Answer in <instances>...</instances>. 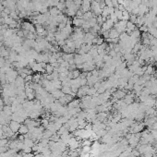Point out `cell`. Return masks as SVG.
<instances>
[{
	"label": "cell",
	"instance_id": "obj_1",
	"mask_svg": "<svg viewBox=\"0 0 157 157\" xmlns=\"http://www.w3.org/2000/svg\"><path fill=\"white\" fill-rule=\"evenodd\" d=\"M18 71L13 68H11L9 71H8L6 73V79H7V82L8 83H13L15 82L16 79L18 78Z\"/></svg>",
	"mask_w": 157,
	"mask_h": 157
},
{
	"label": "cell",
	"instance_id": "obj_2",
	"mask_svg": "<svg viewBox=\"0 0 157 157\" xmlns=\"http://www.w3.org/2000/svg\"><path fill=\"white\" fill-rule=\"evenodd\" d=\"M67 145L70 146V150H78L79 149V147L80 146V142L78 141L77 137H71Z\"/></svg>",
	"mask_w": 157,
	"mask_h": 157
},
{
	"label": "cell",
	"instance_id": "obj_3",
	"mask_svg": "<svg viewBox=\"0 0 157 157\" xmlns=\"http://www.w3.org/2000/svg\"><path fill=\"white\" fill-rule=\"evenodd\" d=\"M126 94H127V91L126 90H124V89H123V90L118 89V90H116L114 93H112V96L116 98V99H117V100H122L123 98L125 97V95H126Z\"/></svg>",
	"mask_w": 157,
	"mask_h": 157
},
{
	"label": "cell",
	"instance_id": "obj_4",
	"mask_svg": "<svg viewBox=\"0 0 157 157\" xmlns=\"http://www.w3.org/2000/svg\"><path fill=\"white\" fill-rule=\"evenodd\" d=\"M89 86L88 85H85V86H81V87L79 89V91H78V92H77V96L79 98H83L84 96H86L87 95V92H88V90H89Z\"/></svg>",
	"mask_w": 157,
	"mask_h": 157
},
{
	"label": "cell",
	"instance_id": "obj_5",
	"mask_svg": "<svg viewBox=\"0 0 157 157\" xmlns=\"http://www.w3.org/2000/svg\"><path fill=\"white\" fill-rule=\"evenodd\" d=\"M8 127L10 128V129L13 131L14 133H17L20 129V127H21V123L17 122V121L11 120L10 122L8 123Z\"/></svg>",
	"mask_w": 157,
	"mask_h": 157
},
{
	"label": "cell",
	"instance_id": "obj_6",
	"mask_svg": "<svg viewBox=\"0 0 157 157\" xmlns=\"http://www.w3.org/2000/svg\"><path fill=\"white\" fill-rule=\"evenodd\" d=\"M123 101H124V103L127 104V105H129V104L134 103V94L127 93L126 95H125V97L123 98Z\"/></svg>",
	"mask_w": 157,
	"mask_h": 157
},
{
	"label": "cell",
	"instance_id": "obj_7",
	"mask_svg": "<svg viewBox=\"0 0 157 157\" xmlns=\"http://www.w3.org/2000/svg\"><path fill=\"white\" fill-rule=\"evenodd\" d=\"M84 22H85V21L83 18H78V17H74V18L72 20V24L75 27H82Z\"/></svg>",
	"mask_w": 157,
	"mask_h": 157
},
{
	"label": "cell",
	"instance_id": "obj_8",
	"mask_svg": "<svg viewBox=\"0 0 157 157\" xmlns=\"http://www.w3.org/2000/svg\"><path fill=\"white\" fill-rule=\"evenodd\" d=\"M80 104V101L78 99H73L70 103L67 104V107L68 108H79Z\"/></svg>",
	"mask_w": 157,
	"mask_h": 157
},
{
	"label": "cell",
	"instance_id": "obj_9",
	"mask_svg": "<svg viewBox=\"0 0 157 157\" xmlns=\"http://www.w3.org/2000/svg\"><path fill=\"white\" fill-rule=\"evenodd\" d=\"M107 112H98V114H96V119L100 122H104L107 118Z\"/></svg>",
	"mask_w": 157,
	"mask_h": 157
},
{
	"label": "cell",
	"instance_id": "obj_10",
	"mask_svg": "<svg viewBox=\"0 0 157 157\" xmlns=\"http://www.w3.org/2000/svg\"><path fill=\"white\" fill-rule=\"evenodd\" d=\"M51 95L53 96L54 98H55V100H58L60 97H62V96H64L65 94L62 92L61 90H58V89H55V90H54L53 92H51Z\"/></svg>",
	"mask_w": 157,
	"mask_h": 157
},
{
	"label": "cell",
	"instance_id": "obj_11",
	"mask_svg": "<svg viewBox=\"0 0 157 157\" xmlns=\"http://www.w3.org/2000/svg\"><path fill=\"white\" fill-rule=\"evenodd\" d=\"M49 13H50V15H51L52 17H56L57 15H60L62 14V12L60 10H58L57 9L56 7H51V8H49Z\"/></svg>",
	"mask_w": 157,
	"mask_h": 157
},
{
	"label": "cell",
	"instance_id": "obj_12",
	"mask_svg": "<svg viewBox=\"0 0 157 157\" xmlns=\"http://www.w3.org/2000/svg\"><path fill=\"white\" fill-rule=\"evenodd\" d=\"M74 62H75L76 65H80V64H83V58H82V55L80 54H75L74 55Z\"/></svg>",
	"mask_w": 157,
	"mask_h": 157
},
{
	"label": "cell",
	"instance_id": "obj_13",
	"mask_svg": "<svg viewBox=\"0 0 157 157\" xmlns=\"http://www.w3.org/2000/svg\"><path fill=\"white\" fill-rule=\"evenodd\" d=\"M18 132L20 133V135H26L27 133L29 132L28 126H27V125H25V124L21 125V127H20V129H18Z\"/></svg>",
	"mask_w": 157,
	"mask_h": 157
},
{
	"label": "cell",
	"instance_id": "obj_14",
	"mask_svg": "<svg viewBox=\"0 0 157 157\" xmlns=\"http://www.w3.org/2000/svg\"><path fill=\"white\" fill-rule=\"evenodd\" d=\"M120 33L116 31V29L112 28L109 30V38H119Z\"/></svg>",
	"mask_w": 157,
	"mask_h": 157
},
{
	"label": "cell",
	"instance_id": "obj_15",
	"mask_svg": "<svg viewBox=\"0 0 157 157\" xmlns=\"http://www.w3.org/2000/svg\"><path fill=\"white\" fill-rule=\"evenodd\" d=\"M80 9H81L83 13L88 12V11H91V3L82 2L81 6H80Z\"/></svg>",
	"mask_w": 157,
	"mask_h": 157
},
{
	"label": "cell",
	"instance_id": "obj_16",
	"mask_svg": "<svg viewBox=\"0 0 157 157\" xmlns=\"http://www.w3.org/2000/svg\"><path fill=\"white\" fill-rule=\"evenodd\" d=\"M23 143H24L25 146H27V147H32V148H33V146L35 144V143H34V141H33V139H31V138H25L24 141H23Z\"/></svg>",
	"mask_w": 157,
	"mask_h": 157
},
{
	"label": "cell",
	"instance_id": "obj_17",
	"mask_svg": "<svg viewBox=\"0 0 157 157\" xmlns=\"http://www.w3.org/2000/svg\"><path fill=\"white\" fill-rule=\"evenodd\" d=\"M154 73V67L152 64H149V65H147V68H146V71H145L144 74H147V75H153Z\"/></svg>",
	"mask_w": 157,
	"mask_h": 157
},
{
	"label": "cell",
	"instance_id": "obj_18",
	"mask_svg": "<svg viewBox=\"0 0 157 157\" xmlns=\"http://www.w3.org/2000/svg\"><path fill=\"white\" fill-rule=\"evenodd\" d=\"M35 31H36V33H38V35H40V36H41L42 33H43L45 30V28H43L42 24H36V25H35Z\"/></svg>",
	"mask_w": 157,
	"mask_h": 157
},
{
	"label": "cell",
	"instance_id": "obj_19",
	"mask_svg": "<svg viewBox=\"0 0 157 157\" xmlns=\"http://www.w3.org/2000/svg\"><path fill=\"white\" fill-rule=\"evenodd\" d=\"M41 79H42V75L40 73H38V72H37L36 74H34V75H33V82H34V83L40 84Z\"/></svg>",
	"mask_w": 157,
	"mask_h": 157
},
{
	"label": "cell",
	"instance_id": "obj_20",
	"mask_svg": "<svg viewBox=\"0 0 157 157\" xmlns=\"http://www.w3.org/2000/svg\"><path fill=\"white\" fill-rule=\"evenodd\" d=\"M33 23L29 22V21H24V22L21 23V27H22L23 30H26V31H30L31 27L33 26Z\"/></svg>",
	"mask_w": 157,
	"mask_h": 157
},
{
	"label": "cell",
	"instance_id": "obj_21",
	"mask_svg": "<svg viewBox=\"0 0 157 157\" xmlns=\"http://www.w3.org/2000/svg\"><path fill=\"white\" fill-rule=\"evenodd\" d=\"M3 111H4V113L7 116H11L13 114L12 110H11V105H5L4 108H3Z\"/></svg>",
	"mask_w": 157,
	"mask_h": 157
},
{
	"label": "cell",
	"instance_id": "obj_22",
	"mask_svg": "<svg viewBox=\"0 0 157 157\" xmlns=\"http://www.w3.org/2000/svg\"><path fill=\"white\" fill-rule=\"evenodd\" d=\"M122 13H123V17H122V20H121V21H129V18H130V14H129V11H127L126 9H125L124 11H122Z\"/></svg>",
	"mask_w": 157,
	"mask_h": 157
},
{
	"label": "cell",
	"instance_id": "obj_23",
	"mask_svg": "<svg viewBox=\"0 0 157 157\" xmlns=\"http://www.w3.org/2000/svg\"><path fill=\"white\" fill-rule=\"evenodd\" d=\"M127 29H129V30H130L131 32H133V31H135L136 29H138L137 28V26H136V24H134V23H132L131 21H128L127 22V27H126Z\"/></svg>",
	"mask_w": 157,
	"mask_h": 157
},
{
	"label": "cell",
	"instance_id": "obj_24",
	"mask_svg": "<svg viewBox=\"0 0 157 157\" xmlns=\"http://www.w3.org/2000/svg\"><path fill=\"white\" fill-rule=\"evenodd\" d=\"M52 135H53V133H52L51 131L48 130V129H45V130L43 132V139H49L50 140V138L52 137Z\"/></svg>",
	"mask_w": 157,
	"mask_h": 157
},
{
	"label": "cell",
	"instance_id": "obj_25",
	"mask_svg": "<svg viewBox=\"0 0 157 157\" xmlns=\"http://www.w3.org/2000/svg\"><path fill=\"white\" fill-rule=\"evenodd\" d=\"M55 70V68H54V67L51 65V64H47L46 67H45V73L47 74H51L53 73V71Z\"/></svg>",
	"mask_w": 157,
	"mask_h": 157
},
{
	"label": "cell",
	"instance_id": "obj_26",
	"mask_svg": "<svg viewBox=\"0 0 157 157\" xmlns=\"http://www.w3.org/2000/svg\"><path fill=\"white\" fill-rule=\"evenodd\" d=\"M96 93H97V91H96V89H94L93 87H90L87 92V95L89 96H94Z\"/></svg>",
	"mask_w": 157,
	"mask_h": 157
},
{
	"label": "cell",
	"instance_id": "obj_27",
	"mask_svg": "<svg viewBox=\"0 0 157 157\" xmlns=\"http://www.w3.org/2000/svg\"><path fill=\"white\" fill-rule=\"evenodd\" d=\"M68 156L70 157H78L80 156V153L78 150H70V152L68 153Z\"/></svg>",
	"mask_w": 157,
	"mask_h": 157
},
{
	"label": "cell",
	"instance_id": "obj_28",
	"mask_svg": "<svg viewBox=\"0 0 157 157\" xmlns=\"http://www.w3.org/2000/svg\"><path fill=\"white\" fill-rule=\"evenodd\" d=\"M115 14H116V18H117V20H118V21H121V20H122V17H123L122 11L118 10L117 8H115Z\"/></svg>",
	"mask_w": 157,
	"mask_h": 157
},
{
	"label": "cell",
	"instance_id": "obj_29",
	"mask_svg": "<svg viewBox=\"0 0 157 157\" xmlns=\"http://www.w3.org/2000/svg\"><path fill=\"white\" fill-rule=\"evenodd\" d=\"M57 8V9L58 10H60L62 12V11H64V9L66 8V4H65V2H58L57 3V5L55 6Z\"/></svg>",
	"mask_w": 157,
	"mask_h": 157
},
{
	"label": "cell",
	"instance_id": "obj_30",
	"mask_svg": "<svg viewBox=\"0 0 157 157\" xmlns=\"http://www.w3.org/2000/svg\"><path fill=\"white\" fill-rule=\"evenodd\" d=\"M50 141H55V142H57V141H60V135H58V134H53L52 135V137L50 138Z\"/></svg>",
	"mask_w": 157,
	"mask_h": 157
},
{
	"label": "cell",
	"instance_id": "obj_31",
	"mask_svg": "<svg viewBox=\"0 0 157 157\" xmlns=\"http://www.w3.org/2000/svg\"><path fill=\"white\" fill-rule=\"evenodd\" d=\"M49 123H50V121H49L48 118H43L41 120V125L45 128V129H46L47 127H48Z\"/></svg>",
	"mask_w": 157,
	"mask_h": 157
},
{
	"label": "cell",
	"instance_id": "obj_32",
	"mask_svg": "<svg viewBox=\"0 0 157 157\" xmlns=\"http://www.w3.org/2000/svg\"><path fill=\"white\" fill-rule=\"evenodd\" d=\"M102 17L103 18H108L109 17V13H108V7H105V8L103 9V12H102Z\"/></svg>",
	"mask_w": 157,
	"mask_h": 157
},
{
	"label": "cell",
	"instance_id": "obj_33",
	"mask_svg": "<svg viewBox=\"0 0 157 157\" xmlns=\"http://www.w3.org/2000/svg\"><path fill=\"white\" fill-rule=\"evenodd\" d=\"M92 144V141H91L90 139H85L82 141L81 142V145L82 146H91V145Z\"/></svg>",
	"mask_w": 157,
	"mask_h": 157
},
{
	"label": "cell",
	"instance_id": "obj_34",
	"mask_svg": "<svg viewBox=\"0 0 157 157\" xmlns=\"http://www.w3.org/2000/svg\"><path fill=\"white\" fill-rule=\"evenodd\" d=\"M8 144V141L7 138H4V139H0V148L3 146H6V145Z\"/></svg>",
	"mask_w": 157,
	"mask_h": 157
},
{
	"label": "cell",
	"instance_id": "obj_35",
	"mask_svg": "<svg viewBox=\"0 0 157 157\" xmlns=\"http://www.w3.org/2000/svg\"><path fill=\"white\" fill-rule=\"evenodd\" d=\"M137 18H138V16H137V15L130 14V18H129V21H131V22H132V23H134V24H136V22H137Z\"/></svg>",
	"mask_w": 157,
	"mask_h": 157
},
{
	"label": "cell",
	"instance_id": "obj_36",
	"mask_svg": "<svg viewBox=\"0 0 157 157\" xmlns=\"http://www.w3.org/2000/svg\"><path fill=\"white\" fill-rule=\"evenodd\" d=\"M109 18H110V20H112V21H114V23H116V22H117V21H118V20H117V18H116V14H115V13L109 15Z\"/></svg>",
	"mask_w": 157,
	"mask_h": 157
},
{
	"label": "cell",
	"instance_id": "obj_37",
	"mask_svg": "<svg viewBox=\"0 0 157 157\" xmlns=\"http://www.w3.org/2000/svg\"><path fill=\"white\" fill-rule=\"evenodd\" d=\"M139 30L141 31V33H148V27L146 25H142L141 27H140Z\"/></svg>",
	"mask_w": 157,
	"mask_h": 157
},
{
	"label": "cell",
	"instance_id": "obj_38",
	"mask_svg": "<svg viewBox=\"0 0 157 157\" xmlns=\"http://www.w3.org/2000/svg\"><path fill=\"white\" fill-rule=\"evenodd\" d=\"M104 38H100V37H97V42H96V45H101L102 43H104Z\"/></svg>",
	"mask_w": 157,
	"mask_h": 157
},
{
	"label": "cell",
	"instance_id": "obj_39",
	"mask_svg": "<svg viewBox=\"0 0 157 157\" xmlns=\"http://www.w3.org/2000/svg\"><path fill=\"white\" fill-rule=\"evenodd\" d=\"M25 82H32L33 81V75H27L24 79Z\"/></svg>",
	"mask_w": 157,
	"mask_h": 157
},
{
	"label": "cell",
	"instance_id": "obj_40",
	"mask_svg": "<svg viewBox=\"0 0 157 157\" xmlns=\"http://www.w3.org/2000/svg\"><path fill=\"white\" fill-rule=\"evenodd\" d=\"M142 43H143V45H145V46H147V45H150V39L149 38L142 39Z\"/></svg>",
	"mask_w": 157,
	"mask_h": 157
},
{
	"label": "cell",
	"instance_id": "obj_41",
	"mask_svg": "<svg viewBox=\"0 0 157 157\" xmlns=\"http://www.w3.org/2000/svg\"><path fill=\"white\" fill-rule=\"evenodd\" d=\"M104 3H105L106 7H108V8H112L113 6V3H112V0H104Z\"/></svg>",
	"mask_w": 157,
	"mask_h": 157
},
{
	"label": "cell",
	"instance_id": "obj_42",
	"mask_svg": "<svg viewBox=\"0 0 157 157\" xmlns=\"http://www.w3.org/2000/svg\"><path fill=\"white\" fill-rule=\"evenodd\" d=\"M99 6H100V8H102V9H104V8L106 7L105 3H104V0H100L99 1Z\"/></svg>",
	"mask_w": 157,
	"mask_h": 157
},
{
	"label": "cell",
	"instance_id": "obj_43",
	"mask_svg": "<svg viewBox=\"0 0 157 157\" xmlns=\"http://www.w3.org/2000/svg\"><path fill=\"white\" fill-rule=\"evenodd\" d=\"M17 35H18V37H21V38L24 37V34H23V30H22V31H18V33H17Z\"/></svg>",
	"mask_w": 157,
	"mask_h": 157
},
{
	"label": "cell",
	"instance_id": "obj_44",
	"mask_svg": "<svg viewBox=\"0 0 157 157\" xmlns=\"http://www.w3.org/2000/svg\"><path fill=\"white\" fill-rule=\"evenodd\" d=\"M108 13H109V15L115 13V8H114V7H112V8H108Z\"/></svg>",
	"mask_w": 157,
	"mask_h": 157
},
{
	"label": "cell",
	"instance_id": "obj_45",
	"mask_svg": "<svg viewBox=\"0 0 157 157\" xmlns=\"http://www.w3.org/2000/svg\"><path fill=\"white\" fill-rule=\"evenodd\" d=\"M4 138H6V137H5L4 131H3L2 129H0V139H4Z\"/></svg>",
	"mask_w": 157,
	"mask_h": 157
},
{
	"label": "cell",
	"instance_id": "obj_46",
	"mask_svg": "<svg viewBox=\"0 0 157 157\" xmlns=\"http://www.w3.org/2000/svg\"><path fill=\"white\" fill-rule=\"evenodd\" d=\"M117 9H118V10H120V11H124L125 8H124V6H123V5H118V7H117Z\"/></svg>",
	"mask_w": 157,
	"mask_h": 157
},
{
	"label": "cell",
	"instance_id": "obj_47",
	"mask_svg": "<svg viewBox=\"0 0 157 157\" xmlns=\"http://www.w3.org/2000/svg\"><path fill=\"white\" fill-rule=\"evenodd\" d=\"M157 6V0H153V7Z\"/></svg>",
	"mask_w": 157,
	"mask_h": 157
},
{
	"label": "cell",
	"instance_id": "obj_48",
	"mask_svg": "<svg viewBox=\"0 0 157 157\" xmlns=\"http://www.w3.org/2000/svg\"><path fill=\"white\" fill-rule=\"evenodd\" d=\"M125 0H117V3H118V5H122L123 3H124Z\"/></svg>",
	"mask_w": 157,
	"mask_h": 157
},
{
	"label": "cell",
	"instance_id": "obj_49",
	"mask_svg": "<svg viewBox=\"0 0 157 157\" xmlns=\"http://www.w3.org/2000/svg\"><path fill=\"white\" fill-rule=\"evenodd\" d=\"M0 84H1V82H0Z\"/></svg>",
	"mask_w": 157,
	"mask_h": 157
}]
</instances>
